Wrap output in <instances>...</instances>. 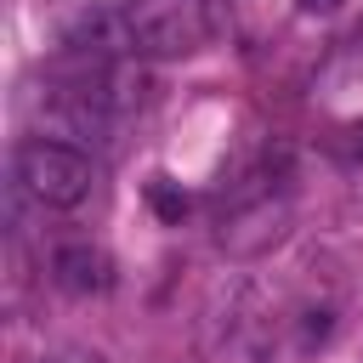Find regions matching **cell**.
Instances as JSON below:
<instances>
[{"mask_svg":"<svg viewBox=\"0 0 363 363\" xmlns=\"http://www.w3.org/2000/svg\"><path fill=\"white\" fill-rule=\"evenodd\" d=\"M147 199H153V210H159L164 221H182V210H187V199H182V193H170V182H164V176H153Z\"/></svg>","mask_w":363,"mask_h":363,"instance_id":"7","label":"cell"},{"mask_svg":"<svg viewBox=\"0 0 363 363\" xmlns=\"http://www.w3.org/2000/svg\"><path fill=\"white\" fill-rule=\"evenodd\" d=\"M57 45H62L79 68H91V62H119L125 51H136L125 11H108V6H74L68 17H57Z\"/></svg>","mask_w":363,"mask_h":363,"instance_id":"3","label":"cell"},{"mask_svg":"<svg viewBox=\"0 0 363 363\" xmlns=\"http://www.w3.org/2000/svg\"><path fill=\"white\" fill-rule=\"evenodd\" d=\"M136 57H193L216 34L210 0H130L125 6Z\"/></svg>","mask_w":363,"mask_h":363,"instance_id":"2","label":"cell"},{"mask_svg":"<svg viewBox=\"0 0 363 363\" xmlns=\"http://www.w3.org/2000/svg\"><path fill=\"white\" fill-rule=\"evenodd\" d=\"M51 284L62 295H102L113 284V261L108 250H96L91 238H74V244H57L51 250Z\"/></svg>","mask_w":363,"mask_h":363,"instance_id":"5","label":"cell"},{"mask_svg":"<svg viewBox=\"0 0 363 363\" xmlns=\"http://www.w3.org/2000/svg\"><path fill=\"white\" fill-rule=\"evenodd\" d=\"M284 221H289V204L272 199V193H261L250 204H233V216H221V250L255 255V250H267V244L284 238Z\"/></svg>","mask_w":363,"mask_h":363,"instance_id":"4","label":"cell"},{"mask_svg":"<svg viewBox=\"0 0 363 363\" xmlns=\"http://www.w3.org/2000/svg\"><path fill=\"white\" fill-rule=\"evenodd\" d=\"M357 51H363V34H357Z\"/></svg>","mask_w":363,"mask_h":363,"instance_id":"9","label":"cell"},{"mask_svg":"<svg viewBox=\"0 0 363 363\" xmlns=\"http://www.w3.org/2000/svg\"><path fill=\"white\" fill-rule=\"evenodd\" d=\"M295 6H301L306 17H329V11H340L346 0H295Z\"/></svg>","mask_w":363,"mask_h":363,"instance_id":"8","label":"cell"},{"mask_svg":"<svg viewBox=\"0 0 363 363\" xmlns=\"http://www.w3.org/2000/svg\"><path fill=\"white\" fill-rule=\"evenodd\" d=\"M34 363H108L96 346H79V340H62V346H51V352H40Z\"/></svg>","mask_w":363,"mask_h":363,"instance_id":"6","label":"cell"},{"mask_svg":"<svg viewBox=\"0 0 363 363\" xmlns=\"http://www.w3.org/2000/svg\"><path fill=\"white\" fill-rule=\"evenodd\" d=\"M11 182L40 210H74V204H85L96 170H91V153L85 147L57 142V136H28L11 153Z\"/></svg>","mask_w":363,"mask_h":363,"instance_id":"1","label":"cell"}]
</instances>
